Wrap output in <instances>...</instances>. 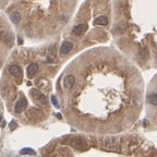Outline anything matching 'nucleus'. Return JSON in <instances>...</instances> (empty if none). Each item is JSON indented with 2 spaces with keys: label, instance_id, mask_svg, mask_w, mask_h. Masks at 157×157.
<instances>
[{
  "label": "nucleus",
  "instance_id": "nucleus-10",
  "mask_svg": "<svg viewBox=\"0 0 157 157\" xmlns=\"http://www.w3.org/2000/svg\"><path fill=\"white\" fill-rule=\"evenodd\" d=\"M147 102L153 106H157V94H151L147 97Z\"/></svg>",
  "mask_w": 157,
  "mask_h": 157
},
{
  "label": "nucleus",
  "instance_id": "nucleus-8",
  "mask_svg": "<svg viewBox=\"0 0 157 157\" xmlns=\"http://www.w3.org/2000/svg\"><path fill=\"white\" fill-rule=\"evenodd\" d=\"M108 22H109V20L106 15H100V17L95 19L94 24L95 25H107Z\"/></svg>",
  "mask_w": 157,
  "mask_h": 157
},
{
  "label": "nucleus",
  "instance_id": "nucleus-13",
  "mask_svg": "<svg viewBox=\"0 0 157 157\" xmlns=\"http://www.w3.org/2000/svg\"><path fill=\"white\" fill-rule=\"evenodd\" d=\"M51 102H53V104H54L55 106L57 108H59V103H58V99H57V97L56 96H51Z\"/></svg>",
  "mask_w": 157,
  "mask_h": 157
},
{
  "label": "nucleus",
  "instance_id": "nucleus-2",
  "mask_svg": "<svg viewBox=\"0 0 157 157\" xmlns=\"http://www.w3.org/2000/svg\"><path fill=\"white\" fill-rule=\"evenodd\" d=\"M74 84H75V77H74V75H68L66 76V79H64V81H63V85H64V87L67 89V90H70V89H72L73 86H74Z\"/></svg>",
  "mask_w": 157,
  "mask_h": 157
},
{
  "label": "nucleus",
  "instance_id": "nucleus-5",
  "mask_svg": "<svg viewBox=\"0 0 157 157\" xmlns=\"http://www.w3.org/2000/svg\"><path fill=\"white\" fill-rule=\"evenodd\" d=\"M26 106H27V102H26V99L24 98H21L20 100H19L18 103H17V105H15V112L17 113H20V112H22L25 108H26Z\"/></svg>",
  "mask_w": 157,
  "mask_h": 157
},
{
  "label": "nucleus",
  "instance_id": "nucleus-14",
  "mask_svg": "<svg viewBox=\"0 0 157 157\" xmlns=\"http://www.w3.org/2000/svg\"><path fill=\"white\" fill-rule=\"evenodd\" d=\"M15 128H17V123H15L14 121H12L11 122V124H10V129H11V131H12V130H14Z\"/></svg>",
  "mask_w": 157,
  "mask_h": 157
},
{
  "label": "nucleus",
  "instance_id": "nucleus-3",
  "mask_svg": "<svg viewBox=\"0 0 157 157\" xmlns=\"http://www.w3.org/2000/svg\"><path fill=\"white\" fill-rule=\"evenodd\" d=\"M87 30V24H79V25H76V26L73 27V30H72V33L74 34V35H82V34H84Z\"/></svg>",
  "mask_w": 157,
  "mask_h": 157
},
{
  "label": "nucleus",
  "instance_id": "nucleus-9",
  "mask_svg": "<svg viewBox=\"0 0 157 157\" xmlns=\"http://www.w3.org/2000/svg\"><path fill=\"white\" fill-rule=\"evenodd\" d=\"M10 19H11V21H12L14 24H18V23H20V21H21V14L19 13V12H13V13H11Z\"/></svg>",
  "mask_w": 157,
  "mask_h": 157
},
{
  "label": "nucleus",
  "instance_id": "nucleus-7",
  "mask_svg": "<svg viewBox=\"0 0 157 157\" xmlns=\"http://www.w3.org/2000/svg\"><path fill=\"white\" fill-rule=\"evenodd\" d=\"M38 70V66L36 63H31L28 67H27V76H34L36 74V72Z\"/></svg>",
  "mask_w": 157,
  "mask_h": 157
},
{
  "label": "nucleus",
  "instance_id": "nucleus-12",
  "mask_svg": "<svg viewBox=\"0 0 157 157\" xmlns=\"http://www.w3.org/2000/svg\"><path fill=\"white\" fill-rule=\"evenodd\" d=\"M21 154L22 155H25V154H30V155H35V152L34 151H32L31 148H23L22 151H21Z\"/></svg>",
  "mask_w": 157,
  "mask_h": 157
},
{
  "label": "nucleus",
  "instance_id": "nucleus-4",
  "mask_svg": "<svg viewBox=\"0 0 157 157\" xmlns=\"http://www.w3.org/2000/svg\"><path fill=\"white\" fill-rule=\"evenodd\" d=\"M72 48H73V44H72L71 41H64L62 45H61V47H60V53L62 55H68L70 51L72 50Z\"/></svg>",
  "mask_w": 157,
  "mask_h": 157
},
{
  "label": "nucleus",
  "instance_id": "nucleus-6",
  "mask_svg": "<svg viewBox=\"0 0 157 157\" xmlns=\"http://www.w3.org/2000/svg\"><path fill=\"white\" fill-rule=\"evenodd\" d=\"M9 73L11 75L13 76H17V77H20V76L22 75V70H21V68L19 67V66H11L9 68Z\"/></svg>",
  "mask_w": 157,
  "mask_h": 157
},
{
  "label": "nucleus",
  "instance_id": "nucleus-11",
  "mask_svg": "<svg viewBox=\"0 0 157 157\" xmlns=\"http://www.w3.org/2000/svg\"><path fill=\"white\" fill-rule=\"evenodd\" d=\"M3 41H5L6 44L12 45V36L10 35V34H7V35H5V37H3Z\"/></svg>",
  "mask_w": 157,
  "mask_h": 157
},
{
  "label": "nucleus",
  "instance_id": "nucleus-1",
  "mask_svg": "<svg viewBox=\"0 0 157 157\" xmlns=\"http://www.w3.org/2000/svg\"><path fill=\"white\" fill-rule=\"evenodd\" d=\"M30 94H31L32 96H34V97H35V98L37 99L38 102H41L43 105H47V99H46V97L43 94H41V93L38 90H35V89H33V90H31Z\"/></svg>",
  "mask_w": 157,
  "mask_h": 157
}]
</instances>
